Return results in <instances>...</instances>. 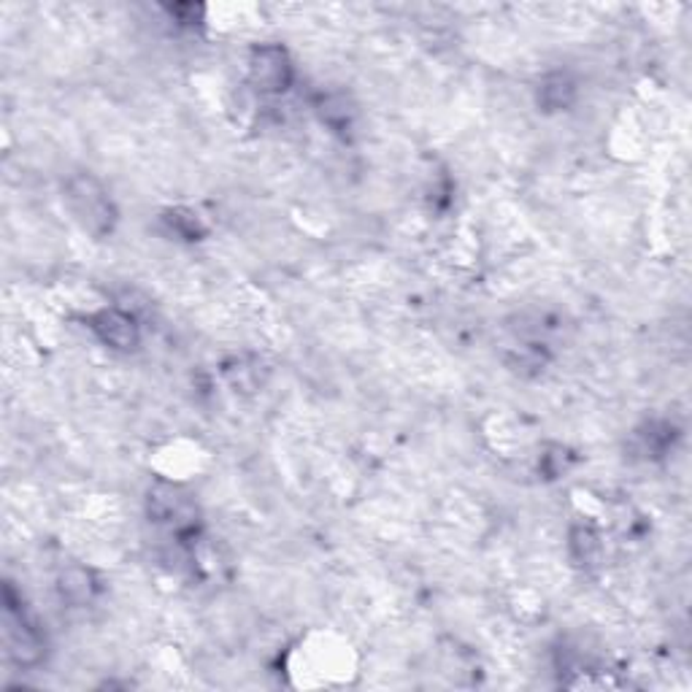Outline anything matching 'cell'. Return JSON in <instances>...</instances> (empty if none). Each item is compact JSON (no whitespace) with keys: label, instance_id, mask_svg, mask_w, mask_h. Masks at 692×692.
<instances>
[{"label":"cell","instance_id":"6da1fadb","mask_svg":"<svg viewBox=\"0 0 692 692\" xmlns=\"http://www.w3.org/2000/svg\"><path fill=\"white\" fill-rule=\"evenodd\" d=\"M66 203L71 214L82 222L84 231H90L93 236H106L117 222V209H114L108 192L103 190L98 179L87 174H77L68 179Z\"/></svg>","mask_w":692,"mask_h":692},{"label":"cell","instance_id":"7a4b0ae2","mask_svg":"<svg viewBox=\"0 0 692 692\" xmlns=\"http://www.w3.org/2000/svg\"><path fill=\"white\" fill-rule=\"evenodd\" d=\"M149 517L157 525H165L168 530H174V533L185 536L196 528L198 506L190 493L181 490L179 484L160 482L149 493Z\"/></svg>","mask_w":692,"mask_h":692},{"label":"cell","instance_id":"3957f363","mask_svg":"<svg viewBox=\"0 0 692 692\" xmlns=\"http://www.w3.org/2000/svg\"><path fill=\"white\" fill-rule=\"evenodd\" d=\"M293 60H290L284 47H279V44H260V47L251 49L249 82L262 95H282L293 84Z\"/></svg>","mask_w":692,"mask_h":692},{"label":"cell","instance_id":"277c9868","mask_svg":"<svg viewBox=\"0 0 692 692\" xmlns=\"http://www.w3.org/2000/svg\"><path fill=\"white\" fill-rule=\"evenodd\" d=\"M9 598V595H5ZM5 644H9V655L14 657L20 666H36L44 655V638L38 628L25 617V611L16 609L14 603L5 606Z\"/></svg>","mask_w":692,"mask_h":692},{"label":"cell","instance_id":"5b68a950","mask_svg":"<svg viewBox=\"0 0 692 692\" xmlns=\"http://www.w3.org/2000/svg\"><path fill=\"white\" fill-rule=\"evenodd\" d=\"M90 330L98 336L103 347L117 349V352H130L141 341L139 319L133 314L122 312V308H103V312L93 314L90 317Z\"/></svg>","mask_w":692,"mask_h":692},{"label":"cell","instance_id":"8992f818","mask_svg":"<svg viewBox=\"0 0 692 692\" xmlns=\"http://www.w3.org/2000/svg\"><path fill=\"white\" fill-rule=\"evenodd\" d=\"M98 590V576L90 568H84V565H73V568L62 571L60 582H57V593H60V598L66 600L68 606L93 603Z\"/></svg>","mask_w":692,"mask_h":692},{"label":"cell","instance_id":"52a82bcc","mask_svg":"<svg viewBox=\"0 0 692 692\" xmlns=\"http://www.w3.org/2000/svg\"><path fill=\"white\" fill-rule=\"evenodd\" d=\"M568 547H571V558H574L579 565H585V568L598 565L600 554H603V541H600L598 530L590 528V525H576L568 536Z\"/></svg>","mask_w":692,"mask_h":692},{"label":"cell","instance_id":"ba28073f","mask_svg":"<svg viewBox=\"0 0 692 692\" xmlns=\"http://www.w3.org/2000/svg\"><path fill=\"white\" fill-rule=\"evenodd\" d=\"M576 87L565 73H549L544 79V84L539 87V101L544 103L549 112H558V108L571 106L574 101Z\"/></svg>","mask_w":692,"mask_h":692},{"label":"cell","instance_id":"9c48e42d","mask_svg":"<svg viewBox=\"0 0 692 692\" xmlns=\"http://www.w3.org/2000/svg\"><path fill=\"white\" fill-rule=\"evenodd\" d=\"M673 442V427L668 422H649L642 433H638V444L646 457H660Z\"/></svg>","mask_w":692,"mask_h":692},{"label":"cell","instance_id":"30bf717a","mask_svg":"<svg viewBox=\"0 0 692 692\" xmlns=\"http://www.w3.org/2000/svg\"><path fill=\"white\" fill-rule=\"evenodd\" d=\"M168 225L179 233L181 238H200L203 236V225H200L196 211L176 209L168 214Z\"/></svg>","mask_w":692,"mask_h":692}]
</instances>
